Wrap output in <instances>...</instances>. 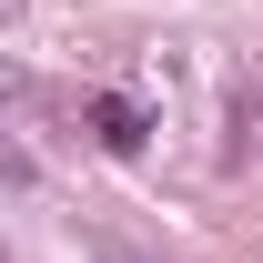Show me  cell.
Segmentation results:
<instances>
[{"label":"cell","mask_w":263,"mask_h":263,"mask_svg":"<svg viewBox=\"0 0 263 263\" xmlns=\"http://www.w3.org/2000/svg\"><path fill=\"white\" fill-rule=\"evenodd\" d=\"M81 253H91V263H152L132 233H111V223H81Z\"/></svg>","instance_id":"cell-2"},{"label":"cell","mask_w":263,"mask_h":263,"mask_svg":"<svg viewBox=\"0 0 263 263\" xmlns=\"http://www.w3.org/2000/svg\"><path fill=\"white\" fill-rule=\"evenodd\" d=\"M91 132H101V152H142L152 142V111L132 91H91Z\"/></svg>","instance_id":"cell-1"}]
</instances>
